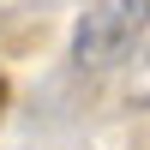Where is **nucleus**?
Segmentation results:
<instances>
[{"label": "nucleus", "instance_id": "f257e3e1", "mask_svg": "<svg viewBox=\"0 0 150 150\" xmlns=\"http://www.w3.org/2000/svg\"><path fill=\"white\" fill-rule=\"evenodd\" d=\"M144 30H150V0H90L72 24L66 60L78 72H108L138 54Z\"/></svg>", "mask_w": 150, "mask_h": 150}, {"label": "nucleus", "instance_id": "f03ea898", "mask_svg": "<svg viewBox=\"0 0 150 150\" xmlns=\"http://www.w3.org/2000/svg\"><path fill=\"white\" fill-rule=\"evenodd\" d=\"M126 102L132 108H150V48L132 54V78H126Z\"/></svg>", "mask_w": 150, "mask_h": 150}]
</instances>
